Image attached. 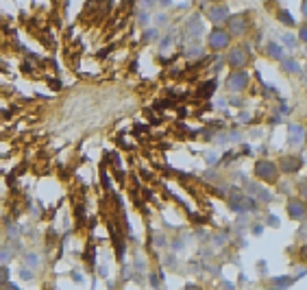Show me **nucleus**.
Wrapping results in <instances>:
<instances>
[{
  "label": "nucleus",
  "instance_id": "1",
  "mask_svg": "<svg viewBox=\"0 0 307 290\" xmlns=\"http://www.w3.org/2000/svg\"><path fill=\"white\" fill-rule=\"evenodd\" d=\"M253 26V18H251L249 11H242V13H233L227 18V31L231 37H244L246 33Z\"/></svg>",
  "mask_w": 307,
  "mask_h": 290
},
{
  "label": "nucleus",
  "instance_id": "2",
  "mask_svg": "<svg viewBox=\"0 0 307 290\" xmlns=\"http://www.w3.org/2000/svg\"><path fill=\"white\" fill-rule=\"evenodd\" d=\"M253 173H255V177L259 179V181H264V183H275L279 179V166L275 162H270V160L255 162Z\"/></svg>",
  "mask_w": 307,
  "mask_h": 290
},
{
  "label": "nucleus",
  "instance_id": "3",
  "mask_svg": "<svg viewBox=\"0 0 307 290\" xmlns=\"http://www.w3.org/2000/svg\"><path fill=\"white\" fill-rule=\"evenodd\" d=\"M227 63L231 65L233 70L246 68V65L251 63V53H249V48H246L244 44H240V46H229V51H227Z\"/></svg>",
  "mask_w": 307,
  "mask_h": 290
},
{
  "label": "nucleus",
  "instance_id": "4",
  "mask_svg": "<svg viewBox=\"0 0 307 290\" xmlns=\"http://www.w3.org/2000/svg\"><path fill=\"white\" fill-rule=\"evenodd\" d=\"M207 46L211 48V51H224V48L231 46V35H229L227 29H222V26H216L209 37H207Z\"/></svg>",
  "mask_w": 307,
  "mask_h": 290
},
{
  "label": "nucleus",
  "instance_id": "5",
  "mask_svg": "<svg viewBox=\"0 0 307 290\" xmlns=\"http://www.w3.org/2000/svg\"><path fill=\"white\" fill-rule=\"evenodd\" d=\"M249 81H251L249 72L244 68H238V70H231V74L227 79V87L229 92H244L249 87Z\"/></svg>",
  "mask_w": 307,
  "mask_h": 290
},
{
  "label": "nucleus",
  "instance_id": "6",
  "mask_svg": "<svg viewBox=\"0 0 307 290\" xmlns=\"http://www.w3.org/2000/svg\"><path fill=\"white\" fill-rule=\"evenodd\" d=\"M229 15L231 13H229V9L224 7V2H211V7L207 9V18H209L216 26H222Z\"/></svg>",
  "mask_w": 307,
  "mask_h": 290
},
{
  "label": "nucleus",
  "instance_id": "7",
  "mask_svg": "<svg viewBox=\"0 0 307 290\" xmlns=\"http://www.w3.org/2000/svg\"><path fill=\"white\" fill-rule=\"evenodd\" d=\"M288 216L292 221H303L305 218V203L301 199H292L288 201Z\"/></svg>",
  "mask_w": 307,
  "mask_h": 290
},
{
  "label": "nucleus",
  "instance_id": "8",
  "mask_svg": "<svg viewBox=\"0 0 307 290\" xmlns=\"http://www.w3.org/2000/svg\"><path fill=\"white\" fill-rule=\"evenodd\" d=\"M277 166H279V171H283V173H297L299 168L303 166V162H301V157L286 155V157H281V162H279Z\"/></svg>",
  "mask_w": 307,
  "mask_h": 290
},
{
  "label": "nucleus",
  "instance_id": "9",
  "mask_svg": "<svg viewBox=\"0 0 307 290\" xmlns=\"http://www.w3.org/2000/svg\"><path fill=\"white\" fill-rule=\"evenodd\" d=\"M266 55L268 57H272V59H281V46L275 44V42L266 44Z\"/></svg>",
  "mask_w": 307,
  "mask_h": 290
},
{
  "label": "nucleus",
  "instance_id": "10",
  "mask_svg": "<svg viewBox=\"0 0 307 290\" xmlns=\"http://www.w3.org/2000/svg\"><path fill=\"white\" fill-rule=\"evenodd\" d=\"M281 65H283V70H288V72H299V65L294 59H283Z\"/></svg>",
  "mask_w": 307,
  "mask_h": 290
},
{
  "label": "nucleus",
  "instance_id": "11",
  "mask_svg": "<svg viewBox=\"0 0 307 290\" xmlns=\"http://www.w3.org/2000/svg\"><path fill=\"white\" fill-rule=\"evenodd\" d=\"M279 20H281L283 24H288V26H294V18L288 13V11H279Z\"/></svg>",
  "mask_w": 307,
  "mask_h": 290
},
{
  "label": "nucleus",
  "instance_id": "12",
  "mask_svg": "<svg viewBox=\"0 0 307 290\" xmlns=\"http://www.w3.org/2000/svg\"><path fill=\"white\" fill-rule=\"evenodd\" d=\"M9 282V269H4V266H0V286L2 284Z\"/></svg>",
  "mask_w": 307,
  "mask_h": 290
},
{
  "label": "nucleus",
  "instance_id": "13",
  "mask_svg": "<svg viewBox=\"0 0 307 290\" xmlns=\"http://www.w3.org/2000/svg\"><path fill=\"white\" fill-rule=\"evenodd\" d=\"M213 87H216V81H209V83H207L205 87H203V94H205V96H209V94H211V90H213Z\"/></svg>",
  "mask_w": 307,
  "mask_h": 290
},
{
  "label": "nucleus",
  "instance_id": "14",
  "mask_svg": "<svg viewBox=\"0 0 307 290\" xmlns=\"http://www.w3.org/2000/svg\"><path fill=\"white\" fill-rule=\"evenodd\" d=\"M299 40H301V42H305V40H307V31H305V26L299 31Z\"/></svg>",
  "mask_w": 307,
  "mask_h": 290
},
{
  "label": "nucleus",
  "instance_id": "15",
  "mask_svg": "<svg viewBox=\"0 0 307 290\" xmlns=\"http://www.w3.org/2000/svg\"><path fill=\"white\" fill-rule=\"evenodd\" d=\"M209 2H224V0H209Z\"/></svg>",
  "mask_w": 307,
  "mask_h": 290
}]
</instances>
